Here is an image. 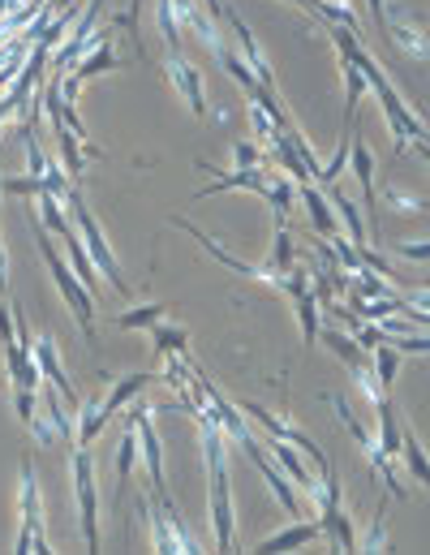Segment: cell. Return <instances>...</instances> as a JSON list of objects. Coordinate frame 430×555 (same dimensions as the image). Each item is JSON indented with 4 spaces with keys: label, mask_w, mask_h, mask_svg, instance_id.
I'll return each mask as SVG.
<instances>
[{
    "label": "cell",
    "mask_w": 430,
    "mask_h": 555,
    "mask_svg": "<svg viewBox=\"0 0 430 555\" xmlns=\"http://www.w3.org/2000/svg\"><path fill=\"white\" fill-rule=\"evenodd\" d=\"M198 439H203V461H207V512H211L215 547L237 551V504H233V474H228V435L215 422L198 418Z\"/></svg>",
    "instance_id": "cell-1"
},
{
    "label": "cell",
    "mask_w": 430,
    "mask_h": 555,
    "mask_svg": "<svg viewBox=\"0 0 430 555\" xmlns=\"http://www.w3.org/2000/svg\"><path fill=\"white\" fill-rule=\"evenodd\" d=\"M31 229H35V246H39V254H43V263H48V272H52V284H56V293H61V302L74 310L82 336L95 340V297H91V289H86V284L78 280V272L69 267L65 254L56 250L52 233L43 229V224H31Z\"/></svg>",
    "instance_id": "cell-2"
},
{
    "label": "cell",
    "mask_w": 430,
    "mask_h": 555,
    "mask_svg": "<svg viewBox=\"0 0 430 555\" xmlns=\"http://www.w3.org/2000/svg\"><path fill=\"white\" fill-rule=\"evenodd\" d=\"M65 207H69V220H74L78 237L86 241V254H91L95 267H99V276H104V280L112 284V293L129 302V297H134V289H129V280L121 276V263H117V254H112V241L104 237V229H99V220L91 216V207H86L82 185H74V190L65 194Z\"/></svg>",
    "instance_id": "cell-3"
},
{
    "label": "cell",
    "mask_w": 430,
    "mask_h": 555,
    "mask_svg": "<svg viewBox=\"0 0 430 555\" xmlns=\"http://www.w3.org/2000/svg\"><path fill=\"white\" fill-rule=\"evenodd\" d=\"M69 478H74V508H78L82 547L99 551V482H95L91 448H82V444L69 448Z\"/></svg>",
    "instance_id": "cell-4"
},
{
    "label": "cell",
    "mask_w": 430,
    "mask_h": 555,
    "mask_svg": "<svg viewBox=\"0 0 430 555\" xmlns=\"http://www.w3.org/2000/svg\"><path fill=\"white\" fill-rule=\"evenodd\" d=\"M18 538L13 551L31 555V551H52L48 530H43V500H39V478H35V461L22 457V474H18Z\"/></svg>",
    "instance_id": "cell-5"
},
{
    "label": "cell",
    "mask_w": 430,
    "mask_h": 555,
    "mask_svg": "<svg viewBox=\"0 0 430 555\" xmlns=\"http://www.w3.org/2000/svg\"><path fill=\"white\" fill-rule=\"evenodd\" d=\"M125 422L138 426V457L147 461V474H151V491L168 500V482H164V439L155 431V409L142 405V401H129V414Z\"/></svg>",
    "instance_id": "cell-6"
},
{
    "label": "cell",
    "mask_w": 430,
    "mask_h": 555,
    "mask_svg": "<svg viewBox=\"0 0 430 555\" xmlns=\"http://www.w3.org/2000/svg\"><path fill=\"white\" fill-rule=\"evenodd\" d=\"M241 448H246V457L254 461V469H258V474H263L267 491L276 495V504H280L284 512H289L293 521H297V517H306V508H301V491L293 487V478H289V474H284V469L276 465V457H271V452H267V444H263V439H254V435H250Z\"/></svg>",
    "instance_id": "cell-7"
},
{
    "label": "cell",
    "mask_w": 430,
    "mask_h": 555,
    "mask_svg": "<svg viewBox=\"0 0 430 555\" xmlns=\"http://www.w3.org/2000/svg\"><path fill=\"white\" fill-rule=\"evenodd\" d=\"M224 22H228V35L237 39V52L246 56V65L254 69V78H258V87L263 91H280L276 87V69H271V61H267V52H263V44L254 39V31L246 26V18L233 9V5H224Z\"/></svg>",
    "instance_id": "cell-8"
},
{
    "label": "cell",
    "mask_w": 430,
    "mask_h": 555,
    "mask_svg": "<svg viewBox=\"0 0 430 555\" xmlns=\"http://www.w3.org/2000/svg\"><path fill=\"white\" fill-rule=\"evenodd\" d=\"M164 78L172 82V91L181 95V104L194 112V117H207V78L203 69H194L190 61H181L177 52L164 56Z\"/></svg>",
    "instance_id": "cell-9"
},
{
    "label": "cell",
    "mask_w": 430,
    "mask_h": 555,
    "mask_svg": "<svg viewBox=\"0 0 430 555\" xmlns=\"http://www.w3.org/2000/svg\"><path fill=\"white\" fill-rule=\"evenodd\" d=\"M383 39H392V44L409 56V61H430V39H426V26H418L409 18L405 9L396 5H383Z\"/></svg>",
    "instance_id": "cell-10"
},
{
    "label": "cell",
    "mask_w": 430,
    "mask_h": 555,
    "mask_svg": "<svg viewBox=\"0 0 430 555\" xmlns=\"http://www.w3.org/2000/svg\"><path fill=\"white\" fill-rule=\"evenodd\" d=\"M172 18H177L181 35H194L198 44H203V48H207L211 56L220 52L224 35L215 31V22H211V13L203 9V0H172Z\"/></svg>",
    "instance_id": "cell-11"
},
{
    "label": "cell",
    "mask_w": 430,
    "mask_h": 555,
    "mask_svg": "<svg viewBox=\"0 0 430 555\" xmlns=\"http://www.w3.org/2000/svg\"><path fill=\"white\" fill-rule=\"evenodd\" d=\"M297 203L306 207V220H310V229L319 233V237H336V233H340L336 207H332V198H327L323 185H314V181H297Z\"/></svg>",
    "instance_id": "cell-12"
},
{
    "label": "cell",
    "mask_w": 430,
    "mask_h": 555,
    "mask_svg": "<svg viewBox=\"0 0 430 555\" xmlns=\"http://www.w3.org/2000/svg\"><path fill=\"white\" fill-rule=\"evenodd\" d=\"M35 362L43 370V383H52V388L78 409V392H74V383H69V375H65V362H61V349H56V336L52 332H39L35 336Z\"/></svg>",
    "instance_id": "cell-13"
},
{
    "label": "cell",
    "mask_w": 430,
    "mask_h": 555,
    "mask_svg": "<svg viewBox=\"0 0 430 555\" xmlns=\"http://www.w3.org/2000/svg\"><path fill=\"white\" fill-rule=\"evenodd\" d=\"M319 538H323V525H319V521H306V517H297V521H289V525H284V530L267 534L263 543L254 547V551H263V555H271V551H301V547L319 543Z\"/></svg>",
    "instance_id": "cell-14"
},
{
    "label": "cell",
    "mask_w": 430,
    "mask_h": 555,
    "mask_svg": "<svg viewBox=\"0 0 430 555\" xmlns=\"http://www.w3.org/2000/svg\"><path fill=\"white\" fill-rule=\"evenodd\" d=\"M151 383H160V370H129V375H121L112 383V392H104V414L117 418L121 409H129V401H138V396L151 388Z\"/></svg>",
    "instance_id": "cell-15"
},
{
    "label": "cell",
    "mask_w": 430,
    "mask_h": 555,
    "mask_svg": "<svg viewBox=\"0 0 430 555\" xmlns=\"http://www.w3.org/2000/svg\"><path fill=\"white\" fill-rule=\"evenodd\" d=\"M172 224H177V229L181 233H190L194 241H198V246H203L207 254H211V259L215 263H220V267H228V272H237V276H250L254 280V272H258V263H246V259H237V254L233 250H228L224 246V241H215L211 233H203V229H198V224H190V220H181V216H172Z\"/></svg>",
    "instance_id": "cell-16"
},
{
    "label": "cell",
    "mask_w": 430,
    "mask_h": 555,
    "mask_svg": "<svg viewBox=\"0 0 430 555\" xmlns=\"http://www.w3.org/2000/svg\"><path fill=\"white\" fill-rule=\"evenodd\" d=\"M138 512H142V517H147V530H151V547H155V551H164V555L181 551L177 525H172L168 508H164L160 500H147V495H142V500H138Z\"/></svg>",
    "instance_id": "cell-17"
},
{
    "label": "cell",
    "mask_w": 430,
    "mask_h": 555,
    "mask_svg": "<svg viewBox=\"0 0 430 555\" xmlns=\"http://www.w3.org/2000/svg\"><path fill=\"white\" fill-rule=\"evenodd\" d=\"M267 185V168H233L228 177H215L211 185H203L194 198H211V194H237V190H250V194H263Z\"/></svg>",
    "instance_id": "cell-18"
},
{
    "label": "cell",
    "mask_w": 430,
    "mask_h": 555,
    "mask_svg": "<svg viewBox=\"0 0 430 555\" xmlns=\"http://www.w3.org/2000/svg\"><path fill=\"white\" fill-rule=\"evenodd\" d=\"M258 198H267L271 216H276V224H280V220H289V211L297 207V181L289 173H271L267 168V185H263Z\"/></svg>",
    "instance_id": "cell-19"
},
{
    "label": "cell",
    "mask_w": 430,
    "mask_h": 555,
    "mask_svg": "<svg viewBox=\"0 0 430 555\" xmlns=\"http://www.w3.org/2000/svg\"><path fill=\"white\" fill-rule=\"evenodd\" d=\"M112 418L104 414V396L99 392H91V396H82V405H78V422H74V431H78V444L82 448H91L95 439H99V431H104Z\"/></svg>",
    "instance_id": "cell-20"
},
{
    "label": "cell",
    "mask_w": 430,
    "mask_h": 555,
    "mask_svg": "<svg viewBox=\"0 0 430 555\" xmlns=\"http://www.w3.org/2000/svg\"><path fill=\"white\" fill-rule=\"evenodd\" d=\"M319 525H323V538L332 551H357V534H353V521H349V512H344V504L327 508L319 517Z\"/></svg>",
    "instance_id": "cell-21"
},
{
    "label": "cell",
    "mask_w": 430,
    "mask_h": 555,
    "mask_svg": "<svg viewBox=\"0 0 430 555\" xmlns=\"http://www.w3.org/2000/svg\"><path fill=\"white\" fill-rule=\"evenodd\" d=\"M168 302H147V306H129L117 315V332H151L160 319H168Z\"/></svg>",
    "instance_id": "cell-22"
},
{
    "label": "cell",
    "mask_w": 430,
    "mask_h": 555,
    "mask_svg": "<svg viewBox=\"0 0 430 555\" xmlns=\"http://www.w3.org/2000/svg\"><path fill=\"white\" fill-rule=\"evenodd\" d=\"M297 302V327H301V345H319V327H323V306L319 297H314V289H306L301 297H293Z\"/></svg>",
    "instance_id": "cell-23"
},
{
    "label": "cell",
    "mask_w": 430,
    "mask_h": 555,
    "mask_svg": "<svg viewBox=\"0 0 430 555\" xmlns=\"http://www.w3.org/2000/svg\"><path fill=\"white\" fill-rule=\"evenodd\" d=\"M215 61H220V65L228 69V78H233L246 95H258V91H263V87H258V78H254V69L246 65V56H241L233 44H228V39L220 44V52H215Z\"/></svg>",
    "instance_id": "cell-24"
},
{
    "label": "cell",
    "mask_w": 430,
    "mask_h": 555,
    "mask_svg": "<svg viewBox=\"0 0 430 555\" xmlns=\"http://www.w3.org/2000/svg\"><path fill=\"white\" fill-rule=\"evenodd\" d=\"M375 418H379V448L396 461V457H400V435H405V426L396 422V405H392V396H383V401L375 405Z\"/></svg>",
    "instance_id": "cell-25"
},
{
    "label": "cell",
    "mask_w": 430,
    "mask_h": 555,
    "mask_svg": "<svg viewBox=\"0 0 430 555\" xmlns=\"http://www.w3.org/2000/svg\"><path fill=\"white\" fill-rule=\"evenodd\" d=\"M340 74H344V125H353L357 104L366 99L370 82H366V74H362V69H357L353 61H340Z\"/></svg>",
    "instance_id": "cell-26"
},
{
    "label": "cell",
    "mask_w": 430,
    "mask_h": 555,
    "mask_svg": "<svg viewBox=\"0 0 430 555\" xmlns=\"http://www.w3.org/2000/svg\"><path fill=\"white\" fill-rule=\"evenodd\" d=\"M400 457H405V465H409V474L422 482V487L430 491V452L422 448V439L409 431L405 426V435H400Z\"/></svg>",
    "instance_id": "cell-27"
},
{
    "label": "cell",
    "mask_w": 430,
    "mask_h": 555,
    "mask_svg": "<svg viewBox=\"0 0 430 555\" xmlns=\"http://www.w3.org/2000/svg\"><path fill=\"white\" fill-rule=\"evenodd\" d=\"M379 203H383L387 211H400V216H422V211L430 207L422 194L405 190V185H383V190H379Z\"/></svg>",
    "instance_id": "cell-28"
},
{
    "label": "cell",
    "mask_w": 430,
    "mask_h": 555,
    "mask_svg": "<svg viewBox=\"0 0 430 555\" xmlns=\"http://www.w3.org/2000/svg\"><path fill=\"white\" fill-rule=\"evenodd\" d=\"M108 69H121V56L112 52V44H99L95 52H86L82 61H78L74 78H78V82H91V78H99V74H108Z\"/></svg>",
    "instance_id": "cell-29"
},
{
    "label": "cell",
    "mask_w": 430,
    "mask_h": 555,
    "mask_svg": "<svg viewBox=\"0 0 430 555\" xmlns=\"http://www.w3.org/2000/svg\"><path fill=\"white\" fill-rule=\"evenodd\" d=\"M349 147H353V125H344L336 151H332V160L323 164V173H319V181H314V185H323V190H327V185H336L344 173H349Z\"/></svg>",
    "instance_id": "cell-30"
},
{
    "label": "cell",
    "mask_w": 430,
    "mask_h": 555,
    "mask_svg": "<svg viewBox=\"0 0 430 555\" xmlns=\"http://www.w3.org/2000/svg\"><path fill=\"white\" fill-rule=\"evenodd\" d=\"M151 345H155V353H160V358H168V353H185V345H190V332H185L181 323L160 319V323L151 327Z\"/></svg>",
    "instance_id": "cell-31"
},
{
    "label": "cell",
    "mask_w": 430,
    "mask_h": 555,
    "mask_svg": "<svg viewBox=\"0 0 430 555\" xmlns=\"http://www.w3.org/2000/svg\"><path fill=\"white\" fill-rule=\"evenodd\" d=\"M134 465H138V426L125 422L121 426V439H117V487H121V482H129Z\"/></svg>",
    "instance_id": "cell-32"
},
{
    "label": "cell",
    "mask_w": 430,
    "mask_h": 555,
    "mask_svg": "<svg viewBox=\"0 0 430 555\" xmlns=\"http://www.w3.org/2000/svg\"><path fill=\"white\" fill-rule=\"evenodd\" d=\"M246 117H250V134H254L258 147H271V138L284 130V125H276V117H271V112L258 104V99H250V104H246ZM289 125H293V121H289Z\"/></svg>",
    "instance_id": "cell-33"
},
{
    "label": "cell",
    "mask_w": 430,
    "mask_h": 555,
    "mask_svg": "<svg viewBox=\"0 0 430 555\" xmlns=\"http://www.w3.org/2000/svg\"><path fill=\"white\" fill-rule=\"evenodd\" d=\"M267 267H276L280 276H289L293 272V237H289V229H284V220L271 229V254L263 259Z\"/></svg>",
    "instance_id": "cell-34"
},
{
    "label": "cell",
    "mask_w": 430,
    "mask_h": 555,
    "mask_svg": "<svg viewBox=\"0 0 430 555\" xmlns=\"http://www.w3.org/2000/svg\"><path fill=\"white\" fill-rule=\"evenodd\" d=\"M370 366H375L383 392H392V383H396V375H400V349L392 345V340H383V345L370 353Z\"/></svg>",
    "instance_id": "cell-35"
},
{
    "label": "cell",
    "mask_w": 430,
    "mask_h": 555,
    "mask_svg": "<svg viewBox=\"0 0 430 555\" xmlns=\"http://www.w3.org/2000/svg\"><path fill=\"white\" fill-rule=\"evenodd\" d=\"M383 517H387V500L379 504V512H375V521H370V530L357 538V551H392V538H387V525H383Z\"/></svg>",
    "instance_id": "cell-36"
},
{
    "label": "cell",
    "mask_w": 430,
    "mask_h": 555,
    "mask_svg": "<svg viewBox=\"0 0 430 555\" xmlns=\"http://www.w3.org/2000/svg\"><path fill=\"white\" fill-rule=\"evenodd\" d=\"M400 349V358H430V332H405V336H387Z\"/></svg>",
    "instance_id": "cell-37"
},
{
    "label": "cell",
    "mask_w": 430,
    "mask_h": 555,
    "mask_svg": "<svg viewBox=\"0 0 430 555\" xmlns=\"http://www.w3.org/2000/svg\"><path fill=\"white\" fill-rule=\"evenodd\" d=\"M13 414L22 426H31L39 418V392L35 388H13Z\"/></svg>",
    "instance_id": "cell-38"
},
{
    "label": "cell",
    "mask_w": 430,
    "mask_h": 555,
    "mask_svg": "<svg viewBox=\"0 0 430 555\" xmlns=\"http://www.w3.org/2000/svg\"><path fill=\"white\" fill-rule=\"evenodd\" d=\"M233 168H263V147L254 138H237L233 142Z\"/></svg>",
    "instance_id": "cell-39"
},
{
    "label": "cell",
    "mask_w": 430,
    "mask_h": 555,
    "mask_svg": "<svg viewBox=\"0 0 430 555\" xmlns=\"http://www.w3.org/2000/svg\"><path fill=\"white\" fill-rule=\"evenodd\" d=\"M5 194H13V198H39V194H43V181L31 177V173L9 177V181H5Z\"/></svg>",
    "instance_id": "cell-40"
},
{
    "label": "cell",
    "mask_w": 430,
    "mask_h": 555,
    "mask_svg": "<svg viewBox=\"0 0 430 555\" xmlns=\"http://www.w3.org/2000/svg\"><path fill=\"white\" fill-rule=\"evenodd\" d=\"M392 250L400 254V259H409V263H426L430 259V237L426 241H392Z\"/></svg>",
    "instance_id": "cell-41"
},
{
    "label": "cell",
    "mask_w": 430,
    "mask_h": 555,
    "mask_svg": "<svg viewBox=\"0 0 430 555\" xmlns=\"http://www.w3.org/2000/svg\"><path fill=\"white\" fill-rule=\"evenodd\" d=\"M357 345H362L366 353H375L379 345H383V340H387V332H383V323H362V327H357Z\"/></svg>",
    "instance_id": "cell-42"
},
{
    "label": "cell",
    "mask_w": 430,
    "mask_h": 555,
    "mask_svg": "<svg viewBox=\"0 0 430 555\" xmlns=\"http://www.w3.org/2000/svg\"><path fill=\"white\" fill-rule=\"evenodd\" d=\"M306 289H310V276L301 272V267H293V272L284 276V289H280V293H289V297H301Z\"/></svg>",
    "instance_id": "cell-43"
},
{
    "label": "cell",
    "mask_w": 430,
    "mask_h": 555,
    "mask_svg": "<svg viewBox=\"0 0 430 555\" xmlns=\"http://www.w3.org/2000/svg\"><path fill=\"white\" fill-rule=\"evenodd\" d=\"M18 340V327H13V306L0 302V345H13Z\"/></svg>",
    "instance_id": "cell-44"
},
{
    "label": "cell",
    "mask_w": 430,
    "mask_h": 555,
    "mask_svg": "<svg viewBox=\"0 0 430 555\" xmlns=\"http://www.w3.org/2000/svg\"><path fill=\"white\" fill-rule=\"evenodd\" d=\"M138 9H142V0H129V13H125V18H121L129 35H138Z\"/></svg>",
    "instance_id": "cell-45"
},
{
    "label": "cell",
    "mask_w": 430,
    "mask_h": 555,
    "mask_svg": "<svg viewBox=\"0 0 430 555\" xmlns=\"http://www.w3.org/2000/svg\"><path fill=\"white\" fill-rule=\"evenodd\" d=\"M366 9H370V18H375V31L383 35V0H366Z\"/></svg>",
    "instance_id": "cell-46"
},
{
    "label": "cell",
    "mask_w": 430,
    "mask_h": 555,
    "mask_svg": "<svg viewBox=\"0 0 430 555\" xmlns=\"http://www.w3.org/2000/svg\"><path fill=\"white\" fill-rule=\"evenodd\" d=\"M9 289V254H5V246H0V293Z\"/></svg>",
    "instance_id": "cell-47"
},
{
    "label": "cell",
    "mask_w": 430,
    "mask_h": 555,
    "mask_svg": "<svg viewBox=\"0 0 430 555\" xmlns=\"http://www.w3.org/2000/svg\"><path fill=\"white\" fill-rule=\"evenodd\" d=\"M413 151H418V155H422V164L430 168V142H426V138H422V142H413Z\"/></svg>",
    "instance_id": "cell-48"
},
{
    "label": "cell",
    "mask_w": 430,
    "mask_h": 555,
    "mask_svg": "<svg viewBox=\"0 0 430 555\" xmlns=\"http://www.w3.org/2000/svg\"><path fill=\"white\" fill-rule=\"evenodd\" d=\"M26 5H48V0H26Z\"/></svg>",
    "instance_id": "cell-49"
},
{
    "label": "cell",
    "mask_w": 430,
    "mask_h": 555,
    "mask_svg": "<svg viewBox=\"0 0 430 555\" xmlns=\"http://www.w3.org/2000/svg\"><path fill=\"white\" fill-rule=\"evenodd\" d=\"M0 190H5V181H0Z\"/></svg>",
    "instance_id": "cell-50"
}]
</instances>
